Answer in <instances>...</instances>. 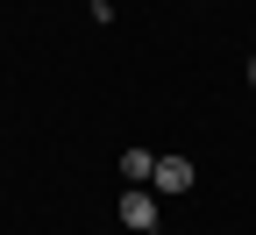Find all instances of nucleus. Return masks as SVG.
<instances>
[{
    "label": "nucleus",
    "instance_id": "obj_1",
    "mask_svg": "<svg viewBox=\"0 0 256 235\" xmlns=\"http://www.w3.org/2000/svg\"><path fill=\"white\" fill-rule=\"evenodd\" d=\"M150 192H156V199H178V192H192V164H185V157H156Z\"/></svg>",
    "mask_w": 256,
    "mask_h": 235
},
{
    "label": "nucleus",
    "instance_id": "obj_2",
    "mask_svg": "<svg viewBox=\"0 0 256 235\" xmlns=\"http://www.w3.org/2000/svg\"><path fill=\"white\" fill-rule=\"evenodd\" d=\"M121 221L150 235V228H156V192H150V185H128V192H121Z\"/></svg>",
    "mask_w": 256,
    "mask_h": 235
},
{
    "label": "nucleus",
    "instance_id": "obj_3",
    "mask_svg": "<svg viewBox=\"0 0 256 235\" xmlns=\"http://www.w3.org/2000/svg\"><path fill=\"white\" fill-rule=\"evenodd\" d=\"M150 171H156L150 150H128V157H121V178H128V185H150Z\"/></svg>",
    "mask_w": 256,
    "mask_h": 235
},
{
    "label": "nucleus",
    "instance_id": "obj_4",
    "mask_svg": "<svg viewBox=\"0 0 256 235\" xmlns=\"http://www.w3.org/2000/svg\"><path fill=\"white\" fill-rule=\"evenodd\" d=\"M249 86H256V57H249Z\"/></svg>",
    "mask_w": 256,
    "mask_h": 235
}]
</instances>
